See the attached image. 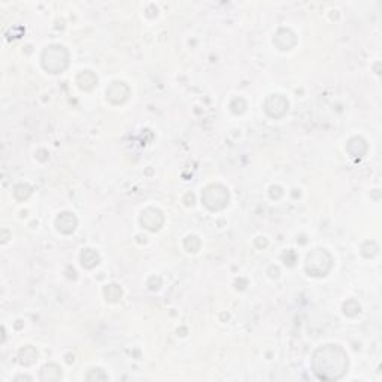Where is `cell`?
<instances>
[{"mask_svg": "<svg viewBox=\"0 0 382 382\" xmlns=\"http://www.w3.org/2000/svg\"><path fill=\"white\" fill-rule=\"evenodd\" d=\"M312 369L319 379L336 381L348 370V356L339 345H324L314 352Z\"/></svg>", "mask_w": 382, "mask_h": 382, "instance_id": "obj_1", "label": "cell"}, {"mask_svg": "<svg viewBox=\"0 0 382 382\" xmlns=\"http://www.w3.org/2000/svg\"><path fill=\"white\" fill-rule=\"evenodd\" d=\"M42 66L49 73H62L69 65V52L63 45L46 46L42 52Z\"/></svg>", "mask_w": 382, "mask_h": 382, "instance_id": "obj_2", "label": "cell"}, {"mask_svg": "<svg viewBox=\"0 0 382 382\" xmlns=\"http://www.w3.org/2000/svg\"><path fill=\"white\" fill-rule=\"evenodd\" d=\"M332 266H333V257L326 249H315L306 258L305 270L308 275L319 278L326 276L330 272Z\"/></svg>", "mask_w": 382, "mask_h": 382, "instance_id": "obj_3", "label": "cell"}, {"mask_svg": "<svg viewBox=\"0 0 382 382\" xmlns=\"http://www.w3.org/2000/svg\"><path fill=\"white\" fill-rule=\"evenodd\" d=\"M228 190L221 184L208 185L202 193L203 204L211 211H221L228 204Z\"/></svg>", "mask_w": 382, "mask_h": 382, "instance_id": "obj_4", "label": "cell"}, {"mask_svg": "<svg viewBox=\"0 0 382 382\" xmlns=\"http://www.w3.org/2000/svg\"><path fill=\"white\" fill-rule=\"evenodd\" d=\"M265 111L270 118H282L288 111V102L281 94H270L265 102Z\"/></svg>", "mask_w": 382, "mask_h": 382, "instance_id": "obj_5", "label": "cell"}, {"mask_svg": "<svg viewBox=\"0 0 382 382\" xmlns=\"http://www.w3.org/2000/svg\"><path fill=\"white\" fill-rule=\"evenodd\" d=\"M164 223V215L157 208H146L140 214V224L150 231H158Z\"/></svg>", "mask_w": 382, "mask_h": 382, "instance_id": "obj_6", "label": "cell"}, {"mask_svg": "<svg viewBox=\"0 0 382 382\" xmlns=\"http://www.w3.org/2000/svg\"><path fill=\"white\" fill-rule=\"evenodd\" d=\"M129 96H130V89L124 84V82H121V81H115L112 82L109 87H108V90H106V97H108V100L113 103V105H121V103H124L127 99H129Z\"/></svg>", "mask_w": 382, "mask_h": 382, "instance_id": "obj_7", "label": "cell"}, {"mask_svg": "<svg viewBox=\"0 0 382 382\" xmlns=\"http://www.w3.org/2000/svg\"><path fill=\"white\" fill-rule=\"evenodd\" d=\"M273 44L278 46L281 51L291 49L296 45V35L292 33L290 28H279L273 38Z\"/></svg>", "mask_w": 382, "mask_h": 382, "instance_id": "obj_8", "label": "cell"}, {"mask_svg": "<svg viewBox=\"0 0 382 382\" xmlns=\"http://www.w3.org/2000/svg\"><path fill=\"white\" fill-rule=\"evenodd\" d=\"M76 225H78V220H76V217H75L72 212H63V214H60V215L57 217V220H55V227H57V230H58L60 233H63V234H70V233H73L75 228H76Z\"/></svg>", "mask_w": 382, "mask_h": 382, "instance_id": "obj_9", "label": "cell"}, {"mask_svg": "<svg viewBox=\"0 0 382 382\" xmlns=\"http://www.w3.org/2000/svg\"><path fill=\"white\" fill-rule=\"evenodd\" d=\"M346 151L352 157H363L367 153V142L363 137H352L346 143Z\"/></svg>", "mask_w": 382, "mask_h": 382, "instance_id": "obj_10", "label": "cell"}, {"mask_svg": "<svg viewBox=\"0 0 382 382\" xmlns=\"http://www.w3.org/2000/svg\"><path fill=\"white\" fill-rule=\"evenodd\" d=\"M76 82H78V85H79L81 90H93L96 87V84H97V76L93 72H90V70H84V72H81L78 75Z\"/></svg>", "mask_w": 382, "mask_h": 382, "instance_id": "obj_11", "label": "cell"}, {"mask_svg": "<svg viewBox=\"0 0 382 382\" xmlns=\"http://www.w3.org/2000/svg\"><path fill=\"white\" fill-rule=\"evenodd\" d=\"M41 381L44 382H55L62 379V369L57 364H46L41 370Z\"/></svg>", "mask_w": 382, "mask_h": 382, "instance_id": "obj_12", "label": "cell"}, {"mask_svg": "<svg viewBox=\"0 0 382 382\" xmlns=\"http://www.w3.org/2000/svg\"><path fill=\"white\" fill-rule=\"evenodd\" d=\"M81 263H82L84 268L93 269V268H96V266L100 263V255H99L94 249L87 248V249H84V251L81 252Z\"/></svg>", "mask_w": 382, "mask_h": 382, "instance_id": "obj_13", "label": "cell"}, {"mask_svg": "<svg viewBox=\"0 0 382 382\" xmlns=\"http://www.w3.org/2000/svg\"><path fill=\"white\" fill-rule=\"evenodd\" d=\"M18 357H20V363L23 366H30L38 359V351L33 346H24L23 349L20 351Z\"/></svg>", "mask_w": 382, "mask_h": 382, "instance_id": "obj_14", "label": "cell"}, {"mask_svg": "<svg viewBox=\"0 0 382 382\" xmlns=\"http://www.w3.org/2000/svg\"><path fill=\"white\" fill-rule=\"evenodd\" d=\"M103 292H105V296H106V299H108L109 302H118V300L121 299V296H123V290H121L116 284H109V285H106Z\"/></svg>", "mask_w": 382, "mask_h": 382, "instance_id": "obj_15", "label": "cell"}, {"mask_svg": "<svg viewBox=\"0 0 382 382\" xmlns=\"http://www.w3.org/2000/svg\"><path fill=\"white\" fill-rule=\"evenodd\" d=\"M30 194H32V188H30L27 184H20V185H17L15 190H14V196H15V199H18V200L27 199Z\"/></svg>", "mask_w": 382, "mask_h": 382, "instance_id": "obj_16", "label": "cell"}, {"mask_svg": "<svg viewBox=\"0 0 382 382\" xmlns=\"http://www.w3.org/2000/svg\"><path fill=\"white\" fill-rule=\"evenodd\" d=\"M184 247L188 252H197L200 249V241L196 236H188L184 242Z\"/></svg>", "mask_w": 382, "mask_h": 382, "instance_id": "obj_17", "label": "cell"}, {"mask_svg": "<svg viewBox=\"0 0 382 382\" xmlns=\"http://www.w3.org/2000/svg\"><path fill=\"white\" fill-rule=\"evenodd\" d=\"M360 305L356 302V300H348L345 305H343V312L348 316H356L357 314H360Z\"/></svg>", "mask_w": 382, "mask_h": 382, "instance_id": "obj_18", "label": "cell"}, {"mask_svg": "<svg viewBox=\"0 0 382 382\" xmlns=\"http://www.w3.org/2000/svg\"><path fill=\"white\" fill-rule=\"evenodd\" d=\"M85 378H87V381H106L108 375L103 373V370H100V369H91Z\"/></svg>", "mask_w": 382, "mask_h": 382, "instance_id": "obj_19", "label": "cell"}, {"mask_svg": "<svg viewBox=\"0 0 382 382\" xmlns=\"http://www.w3.org/2000/svg\"><path fill=\"white\" fill-rule=\"evenodd\" d=\"M281 196H282L281 187H272V188H270V197H272V199H279Z\"/></svg>", "mask_w": 382, "mask_h": 382, "instance_id": "obj_20", "label": "cell"}, {"mask_svg": "<svg viewBox=\"0 0 382 382\" xmlns=\"http://www.w3.org/2000/svg\"><path fill=\"white\" fill-rule=\"evenodd\" d=\"M21 379H28V381H32V378H30V376H17L14 381L17 382V381H21Z\"/></svg>", "mask_w": 382, "mask_h": 382, "instance_id": "obj_21", "label": "cell"}]
</instances>
